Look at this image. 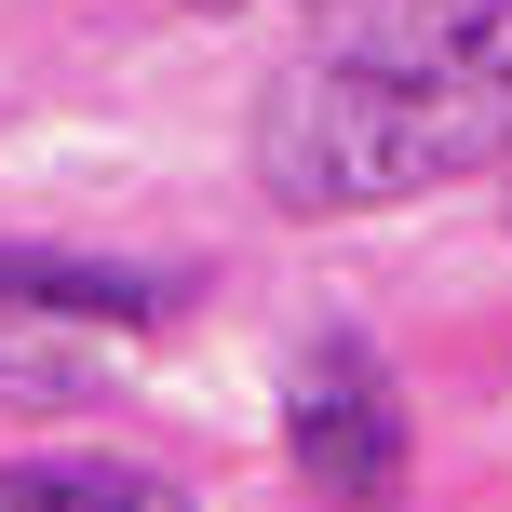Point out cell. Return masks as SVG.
Here are the masks:
<instances>
[{"label": "cell", "instance_id": "6", "mask_svg": "<svg viewBox=\"0 0 512 512\" xmlns=\"http://www.w3.org/2000/svg\"><path fill=\"white\" fill-rule=\"evenodd\" d=\"M189 14H230V0H189Z\"/></svg>", "mask_w": 512, "mask_h": 512}, {"label": "cell", "instance_id": "5", "mask_svg": "<svg viewBox=\"0 0 512 512\" xmlns=\"http://www.w3.org/2000/svg\"><path fill=\"white\" fill-rule=\"evenodd\" d=\"M0 391L14 405H95V378L81 364H41V351H0Z\"/></svg>", "mask_w": 512, "mask_h": 512}, {"label": "cell", "instance_id": "3", "mask_svg": "<svg viewBox=\"0 0 512 512\" xmlns=\"http://www.w3.org/2000/svg\"><path fill=\"white\" fill-rule=\"evenodd\" d=\"M0 310H54V324H162V310H176V297H162V283L149 270H108V256H41V243H14V256H0Z\"/></svg>", "mask_w": 512, "mask_h": 512}, {"label": "cell", "instance_id": "4", "mask_svg": "<svg viewBox=\"0 0 512 512\" xmlns=\"http://www.w3.org/2000/svg\"><path fill=\"white\" fill-rule=\"evenodd\" d=\"M0 499H162V472H135V459H0Z\"/></svg>", "mask_w": 512, "mask_h": 512}, {"label": "cell", "instance_id": "1", "mask_svg": "<svg viewBox=\"0 0 512 512\" xmlns=\"http://www.w3.org/2000/svg\"><path fill=\"white\" fill-rule=\"evenodd\" d=\"M512 162V0H364L256 95V176L283 216H378Z\"/></svg>", "mask_w": 512, "mask_h": 512}, {"label": "cell", "instance_id": "2", "mask_svg": "<svg viewBox=\"0 0 512 512\" xmlns=\"http://www.w3.org/2000/svg\"><path fill=\"white\" fill-rule=\"evenodd\" d=\"M283 459L324 499H391L405 486V405H391V364L364 337H310L297 378H283Z\"/></svg>", "mask_w": 512, "mask_h": 512}]
</instances>
